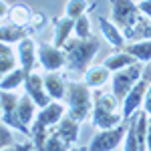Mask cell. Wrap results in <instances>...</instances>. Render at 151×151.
<instances>
[{
    "instance_id": "obj_10",
    "label": "cell",
    "mask_w": 151,
    "mask_h": 151,
    "mask_svg": "<svg viewBox=\"0 0 151 151\" xmlns=\"http://www.w3.org/2000/svg\"><path fill=\"white\" fill-rule=\"evenodd\" d=\"M36 58H38V50H36L35 40L26 36L24 40L18 42V65L30 75L32 69H35V60Z\"/></svg>"
},
{
    "instance_id": "obj_13",
    "label": "cell",
    "mask_w": 151,
    "mask_h": 151,
    "mask_svg": "<svg viewBox=\"0 0 151 151\" xmlns=\"http://www.w3.org/2000/svg\"><path fill=\"white\" fill-rule=\"evenodd\" d=\"M32 16H35V10H32L28 4H24V2H16V4H12L10 8H8V14H6L8 22L18 24V26H26V24H30V22H32Z\"/></svg>"
},
{
    "instance_id": "obj_28",
    "label": "cell",
    "mask_w": 151,
    "mask_h": 151,
    "mask_svg": "<svg viewBox=\"0 0 151 151\" xmlns=\"http://www.w3.org/2000/svg\"><path fill=\"white\" fill-rule=\"evenodd\" d=\"M69 147H70V143H67L57 131L50 133V137L47 139V145H45V149H48V151H50V149H52V151H65V149H69Z\"/></svg>"
},
{
    "instance_id": "obj_25",
    "label": "cell",
    "mask_w": 151,
    "mask_h": 151,
    "mask_svg": "<svg viewBox=\"0 0 151 151\" xmlns=\"http://www.w3.org/2000/svg\"><path fill=\"white\" fill-rule=\"evenodd\" d=\"M125 151H139V141H137V131H135V113L129 117L127 135H125Z\"/></svg>"
},
{
    "instance_id": "obj_5",
    "label": "cell",
    "mask_w": 151,
    "mask_h": 151,
    "mask_svg": "<svg viewBox=\"0 0 151 151\" xmlns=\"http://www.w3.org/2000/svg\"><path fill=\"white\" fill-rule=\"evenodd\" d=\"M127 125H129V119L123 121V123H119L117 127L101 129L93 139H91L89 149L91 151H113V149H117V147L121 145V141H125Z\"/></svg>"
},
{
    "instance_id": "obj_8",
    "label": "cell",
    "mask_w": 151,
    "mask_h": 151,
    "mask_svg": "<svg viewBox=\"0 0 151 151\" xmlns=\"http://www.w3.org/2000/svg\"><path fill=\"white\" fill-rule=\"evenodd\" d=\"M38 50V63L42 65L45 70H58L67 65V57H65V50L60 47H57L55 42L48 45V42H38L36 45Z\"/></svg>"
},
{
    "instance_id": "obj_24",
    "label": "cell",
    "mask_w": 151,
    "mask_h": 151,
    "mask_svg": "<svg viewBox=\"0 0 151 151\" xmlns=\"http://www.w3.org/2000/svg\"><path fill=\"white\" fill-rule=\"evenodd\" d=\"M50 137V131H48V125L45 123H40L38 119L35 121V125L30 127V139L35 141L36 149H45V145H47V139Z\"/></svg>"
},
{
    "instance_id": "obj_26",
    "label": "cell",
    "mask_w": 151,
    "mask_h": 151,
    "mask_svg": "<svg viewBox=\"0 0 151 151\" xmlns=\"http://www.w3.org/2000/svg\"><path fill=\"white\" fill-rule=\"evenodd\" d=\"M87 10H89V2L87 0H69L67 6H65V14L70 16V18H75V20L79 16H83Z\"/></svg>"
},
{
    "instance_id": "obj_31",
    "label": "cell",
    "mask_w": 151,
    "mask_h": 151,
    "mask_svg": "<svg viewBox=\"0 0 151 151\" xmlns=\"http://www.w3.org/2000/svg\"><path fill=\"white\" fill-rule=\"evenodd\" d=\"M139 10L145 14V16H149L151 18V0H141V4H139Z\"/></svg>"
},
{
    "instance_id": "obj_3",
    "label": "cell",
    "mask_w": 151,
    "mask_h": 151,
    "mask_svg": "<svg viewBox=\"0 0 151 151\" xmlns=\"http://www.w3.org/2000/svg\"><path fill=\"white\" fill-rule=\"evenodd\" d=\"M65 99L69 103V115L75 117L77 121H85L93 113V93H91V87L87 83L81 81L67 83Z\"/></svg>"
},
{
    "instance_id": "obj_11",
    "label": "cell",
    "mask_w": 151,
    "mask_h": 151,
    "mask_svg": "<svg viewBox=\"0 0 151 151\" xmlns=\"http://www.w3.org/2000/svg\"><path fill=\"white\" fill-rule=\"evenodd\" d=\"M97 22H99V28H101L103 36L107 38V42H111L115 48H123V47H125V40H127V38H125L123 30H121L115 22L107 20L105 16H99V18H97Z\"/></svg>"
},
{
    "instance_id": "obj_6",
    "label": "cell",
    "mask_w": 151,
    "mask_h": 151,
    "mask_svg": "<svg viewBox=\"0 0 151 151\" xmlns=\"http://www.w3.org/2000/svg\"><path fill=\"white\" fill-rule=\"evenodd\" d=\"M18 103H20V97L12 91H2L0 95V105H2V123L10 125L12 129H18L22 135L30 137V127L24 125L18 117Z\"/></svg>"
},
{
    "instance_id": "obj_7",
    "label": "cell",
    "mask_w": 151,
    "mask_h": 151,
    "mask_svg": "<svg viewBox=\"0 0 151 151\" xmlns=\"http://www.w3.org/2000/svg\"><path fill=\"white\" fill-rule=\"evenodd\" d=\"M139 6L133 2V0H111V16H113V22L123 30L139 18Z\"/></svg>"
},
{
    "instance_id": "obj_18",
    "label": "cell",
    "mask_w": 151,
    "mask_h": 151,
    "mask_svg": "<svg viewBox=\"0 0 151 151\" xmlns=\"http://www.w3.org/2000/svg\"><path fill=\"white\" fill-rule=\"evenodd\" d=\"M123 50L131 52V55L137 58L139 63H149V60H151V38L129 42V45H125V47H123Z\"/></svg>"
},
{
    "instance_id": "obj_30",
    "label": "cell",
    "mask_w": 151,
    "mask_h": 151,
    "mask_svg": "<svg viewBox=\"0 0 151 151\" xmlns=\"http://www.w3.org/2000/svg\"><path fill=\"white\" fill-rule=\"evenodd\" d=\"M45 20H47V16H45L42 12H35V16H32V22H30V24H32V28H36V30H38V28L45 24Z\"/></svg>"
},
{
    "instance_id": "obj_9",
    "label": "cell",
    "mask_w": 151,
    "mask_h": 151,
    "mask_svg": "<svg viewBox=\"0 0 151 151\" xmlns=\"http://www.w3.org/2000/svg\"><path fill=\"white\" fill-rule=\"evenodd\" d=\"M24 91L35 99V103L38 107H45L50 103V95H48L47 87H45V77H38L36 73L26 75V81H24Z\"/></svg>"
},
{
    "instance_id": "obj_19",
    "label": "cell",
    "mask_w": 151,
    "mask_h": 151,
    "mask_svg": "<svg viewBox=\"0 0 151 151\" xmlns=\"http://www.w3.org/2000/svg\"><path fill=\"white\" fill-rule=\"evenodd\" d=\"M109 75H111V70L107 69L105 65L93 67V69H89L85 73V83H87L91 89H99V87H103L105 83L109 81Z\"/></svg>"
},
{
    "instance_id": "obj_32",
    "label": "cell",
    "mask_w": 151,
    "mask_h": 151,
    "mask_svg": "<svg viewBox=\"0 0 151 151\" xmlns=\"http://www.w3.org/2000/svg\"><path fill=\"white\" fill-rule=\"evenodd\" d=\"M143 109H145L147 113H151V85H149V89H147V95H145V101H143Z\"/></svg>"
},
{
    "instance_id": "obj_29",
    "label": "cell",
    "mask_w": 151,
    "mask_h": 151,
    "mask_svg": "<svg viewBox=\"0 0 151 151\" xmlns=\"http://www.w3.org/2000/svg\"><path fill=\"white\" fill-rule=\"evenodd\" d=\"M75 35L79 38H89L91 36V22H89L87 14H83L75 20Z\"/></svg>"
},
{
    "instance_id": "obj_20",
    "label": "cell",
    "mask_w": 151,
    "mask_h": 151,
    "mask_svg": "<svg viewBox=\"0 0 151 151\" xmlns=\"http://www.w3.org/2000/svg\"><path fill=\"white\" fill-rule=\"evenodd\" d=\"M26 70L18 65L16 69H12L8 75H4L2 77V83H0V89L2 91H12V89H18L20 85H24V81H26Z\"/></svg>"
},
{
    "instance_id": "obj_34",
    "label": "cell",
    "mask_w": 151,
    "mask_h": 151,
    "mask_svg": "<svg viewBox=\"0 0 151 151\" xmlns=\"http://www.w3.org/2000/svg\"><path fill=\"white\" fill-rule=\"evenodd\" d=\"M149 123H151V113H149Z\"/></svg>"
},
{
    "instance_id": "obj_4",
    "label": "cell",
    "mask_w": 151,
    "mask_h": 151,
    "mask_svg": "<svg viewBox=\"0 0 151 151\" xmlns=\"http://www.w3.org/2000/svg\"><path fill=\"white\" fill-rule=\"evenodd\" d=\"M141 75H143V67L139 65V60L135 65H129V67H125L121 70H115L113 81H111V93L121 101V105L125 101L127 93L131 91V87L141 79Z\"/></svg>"
},
{
    "instance_id": "obj_16",
    "label": "cell",
    "mask_w": 151,
    "mask_h": 151,
    "mask_svg": "<svg viewBox=\"0 0 151 151\" xmlns=\"http://www.w3.org/2000/svg\"><path fill=\"white\" fill-rule=\"evenodd\" d=\"M45 87L55 101L65 99L67 95V83L60 75H57V70H48V75H45Z\"/></svg>"
},
{
    "instance_id": "obj_12",
    "label": "cell",
    "mask_w": 151,
    "mask_h": 151,
    "mask_svg": "<svg viewBox=\"0 0 151 151\" xmlns=\"http://www.w3.org/2000/svg\"><path fill=\"white\" fill-rule=\"evenodd\" d=\"M79 123H81V121H77L75 117H70L69 113H67V115L55 125V131H57L67 143L73 145V143H77V139H79V129H81V127H79Z\"/></svg>"
},
{
    "instance_id": "obj_22",
    "label": "cell",
    "mask_w": 151,
    "mask_h": 151,
    "mask_svg": "<svg viewBox=\"0 0 151 151\" xmlns=\"http://www.w3.org/2000/svg\"><path fill=\"white\" fill-rule=\"evenodd\" d=\"M16 52L10 48V42H2L0 47V73L2 75H8L12 69H16Z\"/></svg>"
},
{
    "instance_id": "obj_21",
    "label": "cell",
    "mask_w": 151,
    "mask_h": 151,
    "mask_svg": "<svg viewBox=\"0 0 151 151\" xmlns=\"http://www.w3.org/2000/svg\"><path fill=\"white\" fill-rule=\"evenodd\" d=\"M0 36H2V42H20V40H24V38L28 36V30H26L24 26L6 22V24H2Z\"/></svg>"
},
{
    "instance_id": "obj_1",
    "label": "cell",
    "mask_w": 151,
    "mask_h": 151,
    "mask_svg": "<svg viewBox=\"0 0 151 151\" xmlns=\"http://www.w3.org/2000/svg\"><path fill=\"white\" fill-rule=\"evenodd\" d=\"M101 48L99 36H89V38H69L65 42V57H67V70L73 75H85L89 70V65L97 50Z\"/></svg>"
},
{
    "instance_id": "obj_33",
    "label": "cell",
    "mask_w": 151,
    "mask_h": 151,
    "mask_svg": "<svg viewBox=\"0 0 151 151\" xmlns=\"http://www.w3.org/2000/svg\"><path fill=\"white\" fill-rule=\"evenodd\" d=\"M147 149L151 151V125H149V129H147Z\"/></svg>"
},
{
    "instance_id": "obj_17",
    "label": "cell",
    "mask_w": 151,
    "mask_h": 151,
    "mask_svg": "<svg viewBox=\"0 0 151 151\" xmlns=\"http://www.w3.org/2000/svg\"><path fill=\"white\" fill-rule=\"evenodd\" d=\"M135 63H137V58L133 57L131 52H127V50L121 48V52L109 55V57L105 58L103 65L111 70V73H115V70H121V69H125V67H129V65H135Z\"/></svg>"
},
{
    "instance_id": "obj_2",
    "label": "cell",
    "mask_w": 151,
    "mask_h": 151,
    "mask_svg": "<svg viewBox=\"0 0 151 151\" xmlns=\"http://www.w3.org/2000/svg\"><path fill=\"white\" fill-rule=\"evenodd\" d=\"M119 105H121V101L113 93L97 91L93 95V113H91L93 125L99 129H111L117 127L119 123H123L125 117H123V113L117 111Z\"/></svg>"
},
{
    "instance_id": "obj_15",
    "label": "cell",
    "mask_w": 151,
    "mask_h": 151,
    "mask_svg": "<svg viewBox=\"0 0 151 151\" xmlns=\"http://www.w3.org/2000/svg\"><path fill=\"white\" fill-rule=\"evenodd\" d=\"M63 117H65V107L58 103V101H55V103H48V105H45V107H40L36 119H38L40 123L48 125V127H55Z\"/></svg>"
},
{
    "instance_id": "obj_14",
    "label": "cell",
    "mask_w": 151,
    "mask_h": 151,
    "mask_svg": "<svg viewBox=\"0 0 151 151\" xmlns=\"http://www.w3.org/2000/svg\"><path fill=\"white\" fill-rule=\"evenodd\" d=\"M75 32V18H70V16H60L55 20V45L57 47H65V42L70 38V35Z\"/></svg>"
},
{
    "instance_id": "obj_27",
    "label": "cell",
    "mask_w": 151,
    "mask_h": 151,
    "mask_svg": "<svg viewBox=\"0 0 151 151\" xmlns=\"http://www.w3.org/2000/svg\"><path fill=\"white\" fill-rule=\"evenodd\" d=\"M10 125L6 123H0V149H14L16 141H14V135L10 131Z\"/></svg>"
},
{
    "instance_id": "obj_23",
    "label": "cell",
    "mask_w": 151,
    "mask_h": 151,
    "mask_svg": "<svg viewBox=\"0 0 151 151\" xmlns=\"http://www.w3.org/2000/svg\"><path fill=\"white\" fill-rule=\"evenodd\" d=\"M36 107H38V105L35 103V99H32L28 93L20 97V103H18V117H20V121H22L24 125H28V123L32 121Z\"/></svg>"
}]
</instances>
